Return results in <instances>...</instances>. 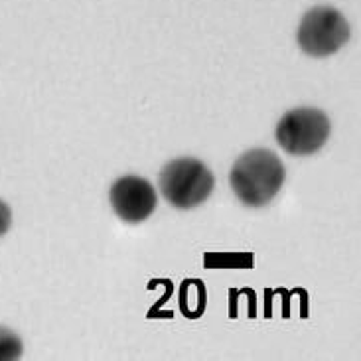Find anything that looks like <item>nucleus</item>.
<instances>
[{
    "mask_svg": "<svg viewBox=\"0 0 361 361\" xmlns=\"http://www.w3.org/2000/svg\"><path fill=\"white\" fill-rule=\"evenodd\" d=\"M207 306V290H205L204 281L195 279V293L190 290V279L182 281L180 286V310L182 316L188 320H197L202 318Z\"/></svg>",
    "mask_w": 361,
    "mask_h": 361,
    "instance_id": "6",
    "label": "nucleus"
},
{
    "mask_svg": "<svg viewBox=\"0 0 361 361\" xmlns=\"http://www.w3.org/2000/svg\"><path fill=\"white\" fill-rule=\"evenodd\" d=\"M10 225H12V209L6 202L0 200V237L8 233Z\"/></svg>",
    "mask_w": 361,
    "mask_h": 361,
    "instance_id": "9",
    "label": "nucleus"
},
{
    "mask_svg": "<svg viewBox=\"0 0 361 361\" xmlns=\"http://www.w3.org/2000/svg\"><path fill=\"white\" fill-rule=\"evenodd\" d=\"M109 200L118 219L125 224H142L154 214L158 195L147 178L123 176L111 185Z\"/></svg>",
    "mask_w": 361,
    "mask_h": 361,
    "instance_id": "5",
    "label": "nucleus"
},
{
    "mask_svg": "<svg viewBox=\"0 0 361 361\" xmlns=\"http://www.w3.org/2000/svg\"><path fill=\"white\" fill-rule=\"evenodd\" d=\"M255 255L251 253H205V269H253Z\"/></svg>",
    "mask_w": 361,
    "mask_h": 361,
    "instance_id": "7",
    "label": "nucleus"
},
{
    "mask_svg": "<svg viewBox=\"0 0 361 361\" xmlns=\"http://www.w3.org/2000/svg\"><path fill=\"white\" fill-rule=\"evenodd\" d=\"M330 118L314 107L288 111L274 128V138L284 152L293 157H308L318 152L330 138Z\"/></svg>",
    "mask_w": 361,
    "mask_h": 361,
    "instance_id": "3",
    "label": "nucleus"
},
{
    "mask_svg": "<svg viewBox=\"0 0 361 361\" xmlns=\"http://www.w3.org/2000/svg\"><path fill=\"white\" fill-rule=\"evenodd\" d=\"M286 170L281 158L267 148L247 150L229 172V185L247 207L271 204L281 192Z\"/></svg>",
    "mask_w": 361,
    "mask_h": 361,
    "instance_id": "1",
    "label": "nucleus"
},
{
    "mask_svg": "<svg viewBox=\"0 0 361 361\" xmlns=\"http://www.w3.org/2000/svg\"><path fill=\"white\" fill-rule=\"evenodd\" d=\"M215 178L202 160L176 158L160 172V192L176 209H194L212 195Z\"/></svg>",
    "mask_w": 361,
    "mask_h": 361,
    "instance_id": "2",
    "label": "nucleus"
},
{
    "mask_svg": "<svg viewBox=\"0 0 361 361\" xmlns=\"http://www.w3.org/2000/svg\"><path fill=\"white\" fill-rule=\"evenodd\" d=\"M229 316L237 318V290L235 288L229 290Z\"/></svg>",
    "mask_w": 361,
    "mask_h": 361,
    "instance_id": "12",
    "label": "nucleus"
},
{
    "mask_svg": "<svg viewBox=\"0 0 361 361\" xmlns=\"http://www.w3.org/2000/svg\"><path fill=\"white\" fill-rule=\"evenodd\" d=\"M247 296H249V318H257V294L253 288H247Z\"/></svg>",
    "mask_w": 361,
    "mask_h": 361,
    "instance_id": "11",
    "label": "nucleus"
},
{
    "mask_svg": "<svg viewBox=\"0 0 361 361\" xmlns=\"http://www.w3.org/2000/svg\"><path fill=\"white\" fill-rule=\"evenodd\" d=\"M24 343L16 332L0 326V361H14L22 357Z\"/></svg>",
    "mask_w": 361,
    "mask_h": 361,
    "instance_id": "8",
    "label": "nucleus"
},
{
    "mask_svg": "<svg viewBox=\"0 0 361 361\" xmlns=\"http://www.w3.org/2000/svg\"><path fill=\"white\" fill-rule=\"evenodd\" d=\"M350 24L334 6H314L304 14L296 32V42L304 54L326 58L340 51L350 39Z\"/></svg>",
    "mask_w": 361,
    "mask_h": 361,
    "instance_id": "4",
    "label": "nucleus"
},
{
    "mask_svg": "<svg viewBox=\"0 0 361 361\" xmlns=\"http://www.w3.org/2000/svg\"><path fill=\"white\" fill-rule=\"evenodd\" d=\"M170 296H172V284H168L166 293L162 294V298H160V300H158V302L154 304V306H152V310H150V312L147 314L148 318H160V308H162V304L166 302Z\"/></svg>",
    "mask_w": 361,
    "mask_h": 361,
    "instance_id": "10",
    "label": "nucleus"
}]
</instances>
